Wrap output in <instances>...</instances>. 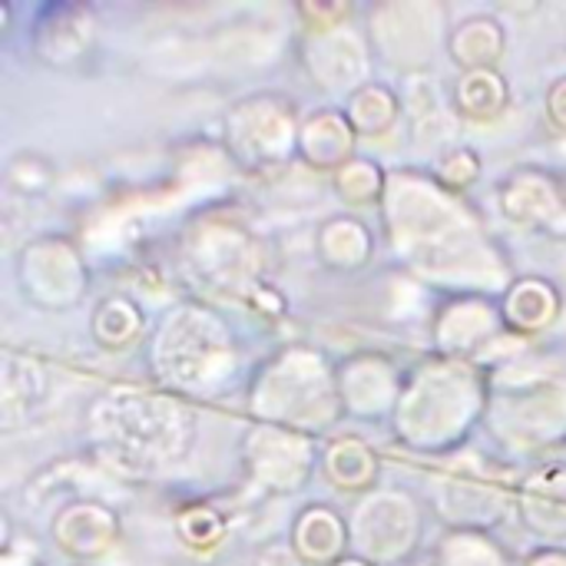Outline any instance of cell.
Segmentation results:
<instances>
[{
  "label": "cell",
  "instance_id": "obj_6",
  "mask_svg": "<svg viewBox=\"0 0 566 566\" xmlns=\"http://www.w3.org/2000/svg\"><path fill=\"white\" fill-rule=\"evenodd\" d=\"M289 547L305 566H335L348 557L352 534L338 511H332L325 504H308L298 511V517L292 524Z\"/></svg>",
  "mask_w": 566,
  "mask_h": 566
},
{
  "label": "cell",
  "instance_id": "obj_20",
  "mask_svg": "<svg viewBox=\"0 0 566 566\" xmlns=\"http://www.w3.org/2000/svg\"><path fill=\"white\" fill-rule=\"evenodd\" d=\"M255 566H305L298 557H295V551L289 547V544H282V547H272V551H265Z\"/></svg>",
  "mask_w": 566,
  "mask_h": 566
},
{
  "label": "cell",
  "instance_id": "obj_11",
  "mask_svg": "<svg viewBox=\"0 0 566 566\" xmlns=\"http://www.w3.org/2000/svg\"><path fill=\"white\" fill-rule=\"evenodd\" d=\"M511 103L507 80L497 70H468L458 76L451 90V106L474 123H491L497 119Z\"/></svg>",
  "mask_w": 566,
  "mask_h": 566
},
{
  "label": "cell",
  "instance_id": "obj_12",
  "mask_svg": "<svg viewBox=\"0 0 566 566\" xmlns=\"http://www.w3.org/2000/svg\"><path fill=\"white\" fill-rule=\"evenodd\" d=\"M401 106L405 103L391 86L365 80L361 86H355L348 93L345 116H348V123L355 126L358 136H388L398 126Z\"/></svg>",
  "mask_w": 566,
  "mask_h": 566
},
{
  "label": "cell",
  "instance_id": "obj_4",
  "mask_svg": "<svg viewBox=\"0 0 566 566\" xmlns=\"http://www.w3.org/2000/svg\"><path fill=\"white\" fill-rule=\"evenodd\" d=\"M245 458L255 471V478L275 491H289L295 484L305 481V474L312 471L315 458L305 444V438H298L295 431L282 428V424H262L252 431Z\"/></svg>",
  "mask_w": 566,
  "mask_h": 566
},
{
  "label": "cell",
  "instance_id": "obj_5",
  "mask_svg": "<svg viewBox=\"0 0 566 566\" xmlns=\"http://www.w3.org/2000/svg\"><path fill=\"white\" fill-rule=\"evenodd\" d=\"M50 534H53V544L66 557L99 560L119 541V517L96 501H80V504H66L53 514Z\"/></svg>",
  "mask_w": 566,
  "mask_h": 566
},
{
  "label": "cell",
  "instance_id": "obj_17",
  "mask_svg": "<svg viewBox=\"0 0 566 566\" xmlns=\"http://www.w3.org/2000/svg\"><path fill=\"white\" fill-rule=\"evenodd\" d=\"M176 531H179V541L189 551L206 554V551H216L226 541V517L212 504H192V507L179 511Z\"/></svg>",
  "mask_w": 566,
  "mask_h": 566
},
{
  "label": "cell",
  "instance_id": "obj_13",
  "mask_svg": "<svg viewBox=\"0 0 566 566\" xmlns=\"http://www.w3.org/2000/svg\"><path fill=\"white\" fill-rule=\"evenodd\" d=\"M560 302L554 295V289L541 279H524L517 285H511L507 298H504V318L511 328L534 335L541 328H547L557 315Z\"/></svg>",
  "mask_w": 566,
  "mask_h": 566
},
{
  "label": "cell",
  "instance_id": "obj_16",
  "mask_svg": "<svg viewBox=\"0 0 566 566\" xmlns=\"http://www.w3.org/2000/svg\"><path fill=\"white\" fill-rule=\"evenodd\" d=\"M332 182H335V192L342 196V202L352 209L378 206L385 196V169L361 156H355L338 172H332Z\"/></svg>",
  "mask_w": 566,
  "mask_h": 566
},
{
  "label": "cell",
  "instance_id": "obj_2",
  "mask_svg": "<svg viewBox=\"0 0 566 566\" xmlns=\"http://www.w3.org/2000/svg\"><path fill=\"white\" fill-rule=\"evenodd\" d=\"M23 295H30L43 308H66L83 295L86 269L80 252L63 239H43L23 249L20 259Z\"/></svg>",
  "mask_w": 566,
  "mask_h": 566
},
{
  "label": "cell",
  "instance_id": "obj_3",
  "mask_svg": "<svg viewBox=\"0 0 566 566\" xmlns=\"http://www.w3.org/2000/svg\"><path fill=\"white\" fill-rule=\"evenodd\" d=\"M229 136L245 163H282L298 143V126L285 103L255 99L229 116Z\"/></svg>",
  "mask_w": 566,
  "mask_h": 566
},
{
  "label": "cell",
  "instance_id": "obj_7",
  "mask_svg": "<svg viewBox=\"0 0 566 566\" xmlns=\"http://www.w3.org/2000/svg\"><path fill=\"white\" fill-rule=\"evenodd\" d=\"M355 126L348 123L345 109H318L298 126V156L322 172H338L345 163L355 159Z\"/></svg>",
  "mask_w": 566,
  "mask_h": 566
},
{
  "label": "cell",
  "instance_id": "obj_14",
  "mask_svg": "<svg viewBox=\"0 0 566 566\" xmlns=\"http://www.w3.org/2000/svg\"><path fill=\"white\" fill-rule=\"evenodd\" d=\"M527 521L541 527V534H566V468L541 474L524 497Z\"/></svg>",
  "mask_w": 566,
  "mask_h": 566
},
{
  "label": "cell",
  "instance_id": "obj_1",
  "mask_svg": "<svg viewBox=\"0 0 566 566\" xmlns=\"http://www.w3.org/2000/svg\"><path fill=\"white\" fill-rule=\"evenodd\" d=\"M352 547L355 557L378 564V560H401L415 544V507L408 497L398 494H375L358 504L352 524Z\"/></svg>",
  "mask_w": 566,
  "mask_h": 566
},
{
  "label": "cell",
  "instance_id": "obj_9",
  "mask_svg": "<svg viewBox=\"0 0 566 566\" xmlns=\"http://www.w3.org/2000/svg\"><path fill=\"white\" fill-rule=\"evenodd\" d=\"M315 249L328 269L355 272V269L368 265V259L375 255V239H371V229L358 216L345 212V216L322 222Z\"/></svg>",
  "mask_w": 566,
  "mask_h": 566
},
{
  "label": "cell",
  "instance_id": "obj_19",
  "mask_svg": "<svg viewBox=\"0 0 566 566\" xmlns=\"http://www.w3.org/2000/svg\"><path fill=\"white\" fill-rule=\"evenodd\" d=\"M547 113L557 129H566V80H557L547 93Z\"/></svg>",
  "mask_w": 566,
  "mask_h": 566
},
{
  "label": "cell",
  "instance_id": "obj_22",
  "mask_svg": "<svg viewBox=\"0 0 566 566\" xmlns=\"http://www.w3.org/2000/svg\"><path fill=\"white\" fill-rule=\"evenodd\" d=\"M335 566H375V564H368V560H361V557H355V554H348L345 560H338Z\"/></svg>",
  "mask_w": 566,
  "mask_h": 566
},
{
  "label": "cell",
  "instance_id": "obj_15",
  "mask_svg": "<svg viewBox=\"0 0 566 566\" xmlns=\"http://www.w3.org/2000/svg\"><path fill=\"white\" fill-rule=\"evenodd\" d=\"M143 325H146L143 308L133 298H126V295L106 298L96 308V315H93V335H96V342L103 348H113V352L133 345L143 335Z\"/></svg>",
  "mask_w": 566,
  "mask_h": 566
},
{
  "label": "cell",
  "instance_id": "obj_18",
  "mask_svg": "<svg viewBox=\"0 0 566 566\" xmlns=\"http://www.w3.org/2000/svg\"><path fill=\"white\" fill-rule=\"evenodd\" d=\"M481 172V156L474 153V149H468V146H461V149H451L444 159H441V166H438V182L444 186V189H464V186H471L474 182V176Z\"/></svg>",
  "mask_w": 566,
  "mask_h": 566
},
{
  "label": "cell",
  "instance_id": "obj_8",
  "mask_svg": "<svg viewBox=\"0 0 566 566\" xmlns=\"http://www.w3.org/2000/svg\"><path fill=\"white\" fill-rule=\"evenodd\" d=\"M318 471L325 474V481L332 488H338L345 494H368L381 474V461L365 438L342 434L322 451Z\"/></svg>",
  "mask_w": 566,
  "mask_h": 566
},
{
  "label": "cell",
  "instance_id": "obj_21",
  "mask_svg": "<svg viewBox=\"0 0 566 566\" xmlns=\"http://www.w3.org/2000/svg\"><path fill=\"white\" fill-rule=\"evenodd\" d=\"M527 566H566V554H560V551H544V554L531 557Z\"/></svg>",
  "mask_w": 566,
  "mask_h": 566
},
{
  "label": "cell",
  "instance_id": "obj_10",
  "mask_svg": "<svg viewBox=\"0 0 566 566\" xmlns=\"http://www.w3.org/2000/svg\"><path fill=\"white\" fill-rule=\"evenodd\" d=\"M504 46H507V33L494 17H471L458 23L448 36V56L461 66V73L494 70L497 60L504 56Z\"/></svg>",
  "mask_w": 566,
  "mask_h": 566
}]
</instances>
